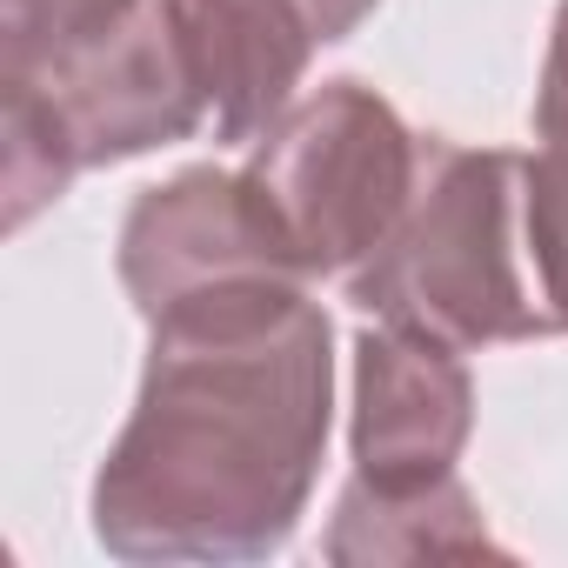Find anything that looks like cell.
Here are the masks:
<instances>
[{"label":"cell","mask_w":568,"mask_h":568,"mask_svg":"<svg viewBox=\"0 0 568 568\" xmlns=\"http://www.w3.org/2000/svg\"><path fill=\"white\" fill-rule=\"evenodd\" d=\"M348 302L462 355L541 342V302L521 241V154L422 134V174L388 241L342 281Z\"/></svg>","instance_id":"obj_2"},{"label":"cell","mask_w":568,"mask_h":568,"mask_svg":"<svg viewBox=\"0 0 568 568\" xmlns=\"http://www.w3.org/2000/svg\"><path fill=\"white\" fill-rule=\"evenodd\" d=\"M521 241L548 335H568V141L521 154Z\"/></svg>","instance_id":"obj_9"},{"label":"cell","mask_w":568,"mask_h":568,"mask_svg":"<svg viewBox=\"0 0 568 568\" xmlns=\"http://www.w3.org/2000/svg\"><path fill=\"white\" fill-rule=\"evenodd\" d=\"M207 114V88L187 48L174 0L141 8L41 61V68H0V207L8 234H21L41 207H54L74 174L121 168L168 141H187Z\"/></svg>","instance_id":"obj_3"},{"label":"cell","mask_w":568,"mask_h":568,"mask_svg":"<svg viewBox=\"0 0 568 568\" xmlns=\"http://www.w3.org/2000/svg\"><path fill=\"white\" fill-rule=\"evenodd\" d=\"M322 555L342 568H375V561H442V555H501V541L481 521V501L462 488V475L422 481V488H375L348 475L335 495Z\"/></svg>","instance_id":"obj_8"},{"label":"cell","mask_w":568,"mask_h":568,"mask_svg":"<svg viewBox=\"0 0 568 568\" xmlns=\"http://www.w3.org/2000/svg\"><path fill=\"white\" fill-rule=\"evenodd\" d=\"M382 0H174L221 141H254L308 81V61L348 41Z\"/></svg>","instance_id":"obj_7"},{"label":"cell","mask_w":568,"mask_h":568,"mask_svg":"<svg viewBox=\"0 0 568 568\" xmlns=\"http://www.w3.org/2000/svg\"><path fill=\"white\" fill-rule=\"evenodd\" d=\"M335 428V322L267 288L148 322V368L94 468V541L121 561H267L295 541Z\"/></svg>","instance_id":"obj_1"},{"label":"cell","mask_w":568,"mask_h":568,"mask_svg":"<svg viewBox=\"0 0 568 568\" xmlns=\"http://www.w3.org/2000/svg\"><path fill=\"white\" fill-rule=\"evenodd\" d=\"M241 174L267 201L308 281H348L402 221L422 174V134L382 88L335 74L295 94L247 141Z\"/></svg>","instance_id":"obj_4"},{"label":"cell","mask_w":568,"mask_h":568,"mask_svg":"<svg viewBox=\"0 0 568 568\" xmlns=\"http://www.w3.org/2000/svg\"><path fill=\"white\" fill-rule=\"evenodd\" d=\"M535 134L568 141V0L555 8L548 54H541V88H535Z\"/></svg>","instance_id":"obj_11"},{"label":"cell","mask_w":568,"mask_h":568,"mask_svg":"<svg viewBox=\"0 0 568 568\" xmlns=\"http://www.w3.org/2000/svg\"><path fill=\"white\" fill-rule=\"evenodd\" d=\"M114 274L141 322H168L267 288H308V267L281 241L254 181L214 161L181 168L128 201L114 234Z\"/></svg>","instance_id":"obj_5"},{"label":"cell","mask_w":568,"mask_h":568,"mask_svg":"<svg viewBox=\"0 0 568 568\" xmlns=\"http://www.w3.org/2000/svg\"><path fill=\"white\" fill-rule=\"evenodd\" d=\"M475 435V382L462 348L375 322L355 335V415L348 455L375 488H422L455 475Z\"/></svg>","instance_id":"obj_6"},{"label":"cell","mask_w":568,"mask_h":568,"mask_svg":"<svg viewBox=\"0 0 568 568\" xmlns=\"http://www.w3.org/2000/svg\"><path fill=\"white\" fill-rule=\"evenodd\" d=\"M141 0H0V68H41L108 28H121Z\"/></svg>","instance_id":"obj_10"}]
</instances>
